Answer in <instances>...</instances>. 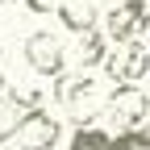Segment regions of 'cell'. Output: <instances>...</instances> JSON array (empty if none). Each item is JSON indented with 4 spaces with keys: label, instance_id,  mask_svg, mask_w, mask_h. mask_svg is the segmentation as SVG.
Wrapping results in <instances>:
<instances>
[{
    "label": "cell",
    "instance_id": "cell-10",
    "mask_svg": "<svg viewBox=\"0 0 150 150\" xmlns=\"http://www.w3.org/2000/svg\"><path fill=\"white\" fill-rule=\"evenodd\" d=\"M104 142H108L104 129H96V125H75V134H71V146H67V150H104Z\"/></svg>",
    "mask_w": 150,
    "mask_h": 150
},
{
    "label": "cell",
    "instance_id": "cell-5",
    "mask_svg": "<svg viewBox=\"0 0 150 150\" xmlns=\"http://www.w3.org/2000/svg\"><path fill=\"white\" fill-rule=\"evenodd\" d=\"M104 112L117 121V129H138L150 117V96L138 83H117L108 92V100H104Z\"/></svg>",
    "mask_w": 150,
    "mask_h": 150
},
{
    "label": "cell",
    "instance_id": "cell-12",
    "mask_svg": "<svg viewBox=\"0 0 150 150\" xmlns=\"http://www.w3.org/2000/svg\"><path fill=\"white\" fill-rule=\"evenodd\" d=\"M21 4H25L29 13H38V17H50V13H54V4H59V0H21Z\"/></svg>",
    "mask_w": 150,
    "mask_h": 150
},
{
    "label": "cell",
    "instance_id": "cell-7",
    "mask_svg": "<svg viewBox=\"0 0 150 150\" xmlns=\"http://www.w3.org/2000/svg\"><path fill=\"white\" fill-rule=\"evenodd\" d=\"M54 13H59L63 29H71V33H83V29L96 25V4L92 0H59Z\"/></svg>",
    "mask_w": 150,
    "mask_h": 150
},
{
    "label": "cell",
    "instance_id": "cell-3",
    "mask_svg": "<svg viewBox=\"0 0 150 150\" xmlns=\"http://www.w3.org/2000/svg\"><path fill=\"white\" fill-rule=\"evenodd\" d=\"M59 134H63V121L42 104V108H25V112H21L13 142L21 146V150H54Z\"/></svg>",
    "mask_w": 150,
    "mask_h": 150
},
{
    "label": "cell",
    "instance_id": "cell-4",
    "mask_svg": "<svg viewBox=\"0 0 150 150\" xmlns=\"http://www.w3.org/2000/svg\"><path fill=\"white\" fill-rule=\"evenodd\" d=\"M104 75L112 83H138V79H146L150 75V46H142V42H121V46H112L108 54H104Z\"/></svg>",
    "mask_w": 150,
    "mask_h": 150
},
{
    "label": "cell",
    "instance_id": "cell-15",
    "mask_svg": "<svg viewBox=\"0 0 150 150\" xmlns=\"http://www.w3.org/2000/svg\"><path fill=\"white\" fill-rule=\"evenodd\" d=\"M138 4H150V0H138Z\"/></svg>",
    "mask_w": 150,
    "mask_h": 150
},
{
    "label": "cell",
    "instance_id": "cell-14",
    "mask_svg": "<svg viewBox=\"0 0 150 150\" xmlns=\"http://www.w3.org/2000/svg\"><path fill=\"white\" fill-rule=\"evenodd\" d=\"M8 83V54H4V46H0V88Z\"/></svg>",
    "mask_w": 150,
    "mask_h": 150
},
{
    "label": "cell",
    "instance_id": "cell-9",
    "mask_svg": "<svg viewBox=\"0 0 150 150\" xmlns=\"http://www.w3.org/2000/svg\"><path fill=\"white\" fill-rule=\"evenodd\" d=\"M21 104H17L13 96H8V92H4V96H0V146H4L13 134H17V121H21Z\"/></svg>",
    "mask_w": 150,
    "mask_h": 150
},
{
    "label": "cell",
    "instance_id": "cell-13",
    "mask_svg": "<svg viewBox=\"0 0 150 150\" xmlns=\"http://www.w3.org/2000/svg\"><path fill=\"white\" fill-rule=\"evenodd\" d=\"M134 134H138V146H142V150H150V117H146V121L134 129Z\"/></svg>",
    "mask_w": 150,
    "mask_h": 150
},
{
    "label": "cell",
    "instance_id": "cell-8",
    "mask_svg": "<svg viewBox=\"0 0 150 150\" xmlns=\"http://www.w3.org/2000/svg\"><path fill=\"white\" fill-rule=\"evenodd\" d=\"M104 54H108V38L92 25L79 33V42H75V63H79V71H92V67H100L104 63Z\"/></svg>",
    "mask_w": 150,
    "mask_h": 150
},
{
    "label": "cell",
    "instance_id": "cell-2",
    "mask_svg": "<svg viewBox=\"0 0 150 150\" xmlns=\"http://www.w3.org/2000/svg\"><path fill=\"white\" fill-rule=\"evenodd\" d=\"M150 29V4H138V0H121V4H112L104 13V38L112 46L121 42H138V38Z\"/></svg>",
    "mask_w": 150,
    "mask_h": 150
},
{
    "label": "cell",
    "instance_id": "cell-6",
    "mask_svg": "<svg viewBox=\"0 0 150 150\" xmlns=\"http://www.w3.org/2000/svg\"><path fill=\"white\" fill-rule=\"evenodd\" d=\"M25 63H29L33 75L54 79V75H63V67H67V50H63V42L50 29H38V33L25 38Z\"/></svg>",
    "mask_w": 150,
    "mask_h": 150
},
{
    "label": "cell",
    "instance_id": "cell-11",
    "mask_svg": "<svg viewBox=\"0 0 150 150\" xmlns=\"http://www.w3.org/2000/svg\"><path fill=\"white\" fill-rule=\"evenodd\" d=\"M104 150H142V146H138V134H134V129H117V134H108Z\"/></svg>",
    "mask_w": 150,
    "mask_h": 150
},
{
    "label": "cell",
    "instance_id": "cell-1",
    "mask_svg": "<svg viewBox=\"0 0 150 150\" xmlns=\"http://www.w3.org/2000/svg\"><path fill=\"white\" fill-rule=\"evenodd\" d=\"M104 100H108V92L100 88V79H92L88 71L54 75V104H59L75 125H96V117H104Z\"/></svg>",
    "mask_w": 150,
    "mask_h": 150
}]
</instances>
